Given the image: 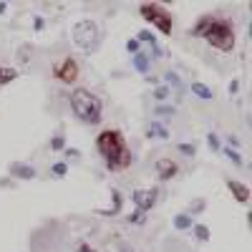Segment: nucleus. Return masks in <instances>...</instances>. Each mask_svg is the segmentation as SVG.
I'll use <instances>...</instances> for the list:
<instances>
[{
	"label": "nucleus",
	"mask_w": 252,
	"mask_h": 252,
	"mask_svg": "<svg viewBox=\"0 0 252 252\" xmlns=\"http://www.w3.org/2000/svg\"><path fill=\"white\" fill-rule=\"evenodd\" d=\"M192 35L204 38L212 48L222 51V53H232L235 51V26L229 23L224 15H202L197 20V26L192 28Z\"/></svg>",
	"instance_id": "1"
},
{
	"label": "nucleus",
	"mask_w": 252,
	"mask_h": 252,
	"mask_svg": "<svg viewBox=\"0 0 252 252\" xmlns=\"http://www.w3.org/2000/svg\"><path fill=\"white\" fill-rule=\"evenodd\" d=\"M96 149H98L101 159L106 161V169H111V172L129 169L131 161H134L131 149H129V144H126V136L119 129H103L96 136Z\"/></svg>",
	"instance_id": "2"
},
{
	"label": "nucleus",
	"mask_w": 252,
	"mask_h": 252,
	"mask_svg": "<svg viewBox=\"0 0 252 252\" xmlns=\"http://www.w3.org/2000/svg\"><path fill=\"white\" fill-rule=\"evenodd\" d=\"M71 109L76 114L78 121L83 124H98L101 121V111H103V103L96 94L86 91V89H76L71 94Z\"/></svg>",
	"instance_id": "3"
},
{
	"label": "nucleus",
	"mask_w": 252,
	"mask_h": 252,
	"mask_svg": "<svg viewBox=\"0 0 252 252\" xmlns=\"http://www.w3.org/2000/svg\"><path fill=\"white\" fill-rule=\"evenodd\" d=\"M139 13L149 20L154 28H159L161 35H172V31H174V18H172V13L166 10L164 5H159V3H144V5L139 8Z\"/></svg>",
	"instance_id": "4"
},
{
	"label": "nucleus",
	"mask_w": 252,
	"mask_h": 252,
	"mask_svg": "<svg viewBox=\"0 0 252 252\" xmlns=\"http://www.w3.org/2000/svg\"><path fill=\"white\" fill-rule=\"evenodd\" d=\"M98 38H101V33L94 20H81V23L73 26V40L81 51H94L98 46Z\"/></svg>",
	"instance_id": "5"
},
{
	"label": "nucleus",
	"mask_w": 252,
	"mask_h": 252,
	"mask_svg": "<svg viewBox=\"0 0 252 252\" xmlns=\"http://www.w3.org/2000/svg\"><path fill=\"white\" fill-rule=\"evenodd\" d=\"M78 73H81L78 61H76V58H71V56L61 58V61L56 63V66H53V78H56V81H61V83H73V81H78Z\"/></svg>",
	"instance_id": "6"
},
{
	"label": "nucleus",
	"mask_w": 252,
	"mask_h": 252,
	"mask_svg": "<svg viewBox=\"0 0 252 252\" xmlns=\"http://www.w3.org/2000/svg\"><path fill=\"white\" fill-rule=\"evenodd\" d=\"M134 202H136V207L141 209V212L152 209L154 202H157V189H136V192H134Z\"/></svg>",
	"instance_id": "7"
},
{
	"label": "nucleus",
	"mask_w": 252,
	"mask_h": 252,
	"mask_svg": "<svg viewBox=\"0 0 252 252\" xmlns=\"http://www.w3.org/2000/svg\"><path fill=\"white\" fill-rule=\"evenodd\" d=\"M177 172H179L177 161H172V159H159V161H157V174H159V179H161V182L172 179Z\"/></svg>",
	"instance_id": "8"
},
{
	"label": "nucleus",
	"mask_w": 252,
	"mask_h": 252,
	"mask_svg": "<svg viewBox=\"0 0 252 252\" xmlns=\"http://www.w3.org/2000/svg\"><path fill=\"white\" fill-rule=\"evenodd\" d=\"M227 189L235 194V199H237L240 204H247V202H250V189H247L242 182H237V179H229V182H227Z\"/></svg>",
	"instance_id": "9"
},
{
	"label": "nucleus",
	"mask_w": 252,
	"mask_h": 252,
	"mask_svg": "<svg viewBox=\"0 0 252 252\" xmlns=\"http://www.w3.org/2000/svg\"><path fill=\"white\" fill-rule=\"evenodd\" d=\"M15 76H18V71H15V68H10V66H3V68H0V86H5V83L15 81Z\"/></svg>",
	"instance_id": "10"
},
{
	"label": "nucleus",
	"mask_w": 252,
	"mask_h": 252,
	"mask_svg": "<svg viewBox=\"0 0 252 252\" xmlns=\"http://www.w3.org/2000/svg\"><path fill=\"white\" fill-rule=\"evenodd\" d=\"M192 91H194L199 98H204V101H209V98H212V91H209V89L204 86V83H197V81H194V83H192Z\"/></svg>",
	"instance_id": "11"
},
{
	"label": "nucleus",
	"mask_w": 252,
	"mask_h": 252,
	"mask_svg": "<svg viewBox=\"0 0 252 252\" xmlns=\"http://www.w3.org/2000/svg\"><path fill=\"white\" fill-rule=\"evenodd\" d=\"M174 224H177V229H187L189 224H192V220H189L187 215H179V217L174 220Z\"/></svg>",
	"instance_id": "12"
},
{
	"label": "nucleus",
	"mask_w": 252,
	"mask_h": 252,
	"mask_svg": "<svg viewBox=\"0 0 252 252\" xmlns=\"http://www.w3.org/2000/svg\"><path fill=\"white\" fill-rule=\"evenodd\" d=\"M194 232H197V237H199L202 242H207V240H209V229H207V227L197 224V227H194Z\"/></svg>",
	"instance_id": "13"
},
{
	"label": "nucleus",
	"mask_w": 252,
	"mask_h": 252,
	"mask_svg": "<svg viewBox=\"0 0 252 252\" xmlns=\"http://www.w3.org/2000/svg\"><path fill=\"white\" fill-rule=\"evenodd\" d=\"M136 68L139 71H146V58L144 56H136Z\"/></svg>",
	"instance_id": "14"
},
{
	"label": "nucleus",
	"mask_w": 252,
	"mask_h": 252,
	"mask_svg": "<svg viewBox=\"0 0 252 252\" xmlns=\"http://www.w3.org/2000/svg\"><path fill=\"white\" fill-rule=\"evenodd\" d=\"M53 174H58V177L66 174V164H56V166H53Z\"/></svg>",
	"instance_id": "15"
},
{
	"label": "nucleus",
	"mask_w": 252,
	"mask_h": 252,
	"mask_svg": "<svg viewBox=\"0 0 252 252\" xmlns=\"http://www.w3.org/2000/svg\"><path fill=\"white\" fill-rule=\"evenodd\" d=\"M126 48H129V51H139V43H136V40H129V46H126Z\"/></svg>",
	"instance_id": "16"
}]
</instances>
